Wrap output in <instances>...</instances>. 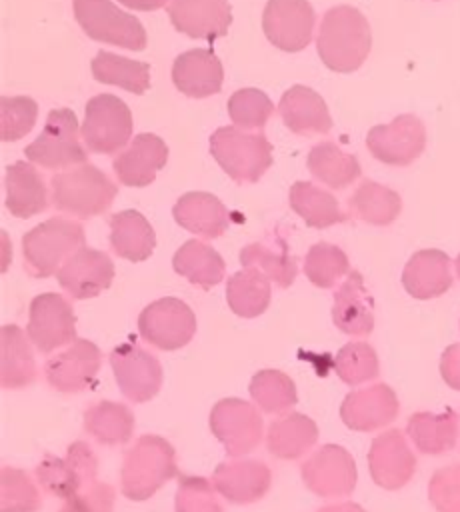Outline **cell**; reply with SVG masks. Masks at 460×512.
Segmentation results:
<instances>
[{
    "mask_svg": "<svg viewBox=\"0 0 460 512\" xmlns=\"http://www.w3.org/2000/svg\"><path fill=\"white\" fill-rule=\"evenodd\" d=\"M100 364V348L90 340L76 338L62 352L46 360L44 374L54 390L72 394L88 390L96 382Z\"/></svg>",
    "mask_w": 460,
    "mask_h": 512,
    "instance_id": "obj_17",
    "label": "cell"
},
{
    "mask_svg": "<svg viewBox=\"0 0 460 512\" xmlns=\"http://www.w3.org/2000/svg\"><path fill=\"white\" fill-rule=\"evenodd\" d=\"M210 430L222 442L228 456L240 458L260 444L264 422L252 402L224 398L210 412Z\"/></svg>",
    "mask_w": 460,
    "mask_h": 512,
    "instance_id": "obj_10",
    "label": "cell"
},
{
    "mask_svg": "<svg viewBox=\"0 0 460 512\" xmlns=\"http://www.w3.org/2000/svg\"><path fill=\"white\" fill-rule=\"evenodd\" d=\"M460 418L452 408L444 412H416L408 418L406 434L422 454H442L456 446Z\"/></svg>",
    "mask_w": 460,
    "mask_h": 512,
    "instance_id": "obj_32",
    "label": "cell"
},
{
    "mask_svg": "<svg viewBox=\"0 0 460 512\" xmlns=\"http://www.w3.org/2000/svg\"><path fill=\"white\" fill-rule=\"evenodd\" d=\"M316 14L308 0H268L262 12V30L282 52L304 50L314 34Z\"/></svg>",
    "mask_w": 460,
    "mask_h": 512,
    "instance_id": "obj_15",
    "label": "cell"
},
{
    "mask_svg": "<svg viewBox=\"0 0 460 512\" xmlns=\"http://www.w3.org/2000/svg\"><path fill=\"white\" fill-rule=\"evenodd\" d=\"M174 220L192 234L206 240L222 236L232 220L228 208L210 192H186L182 194L174 208Z\"/></svg>",
    "mask_w": 460,
    "mask_h": 512,
    "instance_id": "obj_29",
    "label": "cell"
},
{
    "mask_svg": "<svg viewBox=\"0 0 460 512\" xmlns=\"http://www.w3.org/2000/svg\"><path fill=\"white\" fill-rule=\"evenodd\" d=\"M454 268H456V274H458V278H460V254H458L456 260H454Z\"/></svg>",
    "mask_w": 460,
    "mask_h": 512,
    "instance_id": "obj_55",
    "label": "cell"
},
{
    "mask_svg": "<svg viewBox=\"0 0 460 512\" xmlns=\"http://www.w3.org/2000/svg\"><path fill=\"white\" fill-rule=\"evenodd\" d=\"M308 490L322 498H344L356 488L358 472L352 454L338 444H324L300 466Z\"/></svg>",
    "mask_w": 460,
    "mask_h": 512,
    "instance_id": "obj_12",
    "label": "cell"
},
{
    "mask_svg": "<svg viewBox=\"0 0 460 512\" xmlns=\"http://www.w3.org/2000/svg\"><path fill=\"white\" fill-rule=\"evenodd\" d=\"M452 262L446 252L426 248L410 256L402 272L404 290L418 298L430 300L442 296L452 286Z\"/></svg>",
    "mask_w": 460,
    "mask_h": 512,
    "instance_id": "obj_27",
    "label": "cell"
},
{
    "mask_svg": "<svg viewBox=\"0 0 460 512\" xmlns=\"http://www.w3.org/2000/svg\"><path fill=\"white\" fill-rule=\"evenodd\" d=\"M212 480L202 476H180L176 490V512H222Z\"/></svg>",
    "mask_w": 460,
    "mask_h": 512,
    "instance_id": "obj_48",
    "label": "cell"
},
{
    "mask_svg": "<svg viewBox=\"0 0 460 512\" xmlns=\"http://www.w3.org/2000/svg\"><path fill=\"white\" fill-rule=\"evenodd\" d=\"M172 268L200 288H212L226 274L224 258L202 240L184 242L172 258Z\"/></svg>",
    "mask_w": 460,
    "mask_h": 512,
    "instance_id": "obj_38",
    "label": "cell"
},
{
    "mask_svg": "<svg viewBox=\"0 0 460 512\" xmlns=\"http://www.w3.org/2000/svg\"><path fill=\"white\" fill-rule=\"evenodd\" d=\"M250 396L254 404L268 414H284L298 400L294 380L274 368H264L252 376Z\"/></svg>",
    "mask_w": 460,
    "mask_h": 512,
    "instance_id": "obj_42",
    "label": "cell"
},
{
    "mask_svg": "<svg viewBox=\"0 0 460 512\" xmlns=\"http://www.w3.org/2000/svg\"><path fill=\"white\" fill-rule=\"evenodd\" d=\"M216 492L232 504H250L260 500L272 486V472L262 460L236 458L216 466L212 474Z\"/></svg>",
    "mask_w": 460,
    "mask_h": 512,
    "instance_id": "obj_22",
    "label": "cell"
},
{
    "mask_svg": "<svg viewBox=\"0 0 460 512\" xmlns=\"http://www.w3.org/2000/svg\"><path fill=\"white\" fill-rule=\"evenodd\" d=\"M278 114L284 126L298 136L326 134L332 128V118L324 98L302 84H296L282 94Z\"/></svg>",
    "mask_w": 460,
    "mask_h": 512,
    "instance_id": "obj_26",
    "label": "cell"
},
{
    "mask_svg": "<svg viewBox=\"0 0 460 512\" xmlns=\"http://www.w3.org/2000/svg\"><path fill=\"white\" fill-rule=\"evenodd\" d=\"M34 474L42 490L56 498L68 500L96 482L98 460L88 442L76 440L68 446L62 458L46 454L38 462Z\"/></svg>",
    "mask_w": 460,
    "mask_h": 512,
    "instance_id": "obj_7",
    "label": "cell"
},
{
    "mask_svg": "<svg viewBox=\"0 0 460 512\" xmlns=\"http://www.w3.org/2000/svg\"><path fill=\"white\" fill-rule=\"evenodd\" d=\"M114 488L106 482H94L76 496L64 500L58 512H112Z\"/></svg>",
    "mask_w": 460,
    "mask_h": 512,
    "instance_id": "obj_50",
    "label": "cell"
},
{
    "mask_svg": "<svg viewBox=\"0 0 460 512\" xmlns=\"http://www.w3.org/2000/svg\"><path fill=\"white\" fill-rule=\"evenodd\" d=\"M168 16L178 32L208 42L224 36L232 24L228 0H170Z\"/></svg>",
    "mask_w": 460,
    "mask_h": 512,
    "instance_id": "obj_21",
    "label": "cell"
},
{
    "mask_svg": "<svg viewBox=\"0 0 460 512\" xmlns=\"http://www.w3.org/2000/svg\"><path fill=\"white\" fill-rule=\"evenodd\" d=\"M118 2H122L126 8H132V10L152 12V10H158V8L166 6L170 0H118Z\"/></svg>",
    "mask_w": 460,
    "mask_h": 512,
    "instance_id": "obj_52",
    "label": "cell"
},
{
    "mask_svg": "<svg viewBox=\"0 0 460 512\" xmlns=\"http://www.w3.org/2000/svg\"><path fill=\"white\" fill-rule=\"evenodd\" d=\"M270 280L256 268H242L232 274L226 284V300L230 310L242 318H256L270 306Z\"/></svg>",
    "mask_w": 460,
    "mask_h": 512,
    "instance_id": "obj_40",
    "label": "cell"
},
{
    "mask_svg": "<svg viewBox=\"0 0 460 512\" xmlns=\"http://www.w3.org/2000/svg\"><path fill=\"white\" fill-rule=\"evenodd\" d=\"M366 146L382 164L408 166L426 148V126L414 114H400L388 124L372 126Z\"/></svg>",
    "mask_w": 460,
    "mask_h": 512,
    "instance_id": "obj_13",
    "label": "cell"
},
{
    "mask_svg": "<svg viewBox=\"0 0 460 512\" xmlns=\"http://www.w3.org/2000/svg\"><path fill=\"white\" fill-rule=\"evenodd\" d=\"M28 334L12 324L0 332V382L2 388H22L36 380V362Z\"/></svg>",
    "mask_w": 460,
    "mask_h": 512,
    "instance_id": "obj_31",
    "label": "cell"
},
{
    "mask_svg": "<svg viewBox=\"0 0 460 512\" xmlns=\"http://www.w3.org/2000/svg\"><path fill=\"white\" fill-rule=\"evenodd\" d=\"M72 8L76 22L92 40L126 50H142L146 46L142 22L110 0H72Z\"/></svg>",
    "mask_w": 460,
    "mask_h": 512,
    "instance_id": "obj_8",
    "label": "cell"
},
{
    "mask_svg": "<svg viewBox=\"0 0 460 512\" xmlns=\"http://www.w3.org/2000/svg\"><path fill=\"white\" fill-rule=\"evenodd\" d=\"M350 272L348 256L342 248L318 242L304 256V274L318 288H334Z\"/></svg>",
    "mask_w": 460,
    "mask_h": 512,
    "instance_id": "obj_43",
    "label": "cell"
},
{
    "mask_svg": "<svg viewBox=\"0 0 460 512\" xmlns=\"http://www.w3.org/2000/svg\"><path fill=\"white\" fill-rule=\"evenodd\" d=\"M318 442L316 422L300 412H284L266 430V448L282 460L302 458Z\"/></svg>",
    "mask_w": 460,
    "mask_h": 512,
    "instance_id": "obj_30",
    "label": "cell"
},
{
    "mask_svg": "<svg viewBox=\"0 0 460 512\" xmlns=\"http://www.w3.org/2000/svg\"><path fill=\"white\" fill-rule=\"evenodd\" d=\"M398 412V396L384 382L348 392L340 406L342 422L356 432L380 430L388 426L398 416Z\"/></svg>",
    "mask_w": 460,
    "mask_h": 512,
    "instance_id": "obj_18",
    "label": "cell"
},
{
    "mask_svg": "<svg viewBox=\"0 0 460 512\" xmlns=\"http://www.w3.org/2000/svg\"><path fill=\"white\" fill-rule=\"evenodd\" d=\"M56 278L68 296L76 300L94 298L110 288L114 280V262L102 250L82 248L62 264Z\"/></svg>",
    "mask_w": 460,
    "mask_h": 512,
    "instance_id": "obj_20",
    "label": "cell"
},
{
    "mask_svg": "<svg viewBox=\"0 0 460 512\" xmlns=\"http://www.w3.org/2000/svg\"><path fill=\"white\" fill-rule=\"evenodd\" d=\"M110 366L120 392L132 402H148L162 386V366L158 358L140 348L134 340L110 352Z\"/></svg>",
    "mask_w": 460,
    "mask_h": 512,
    "instance_id": "obj_16",
    "label": "cell"
},
{
    "mask_svg": "<svg viewBox=\"0 0 460 512\" xmlns=\"http://www.w3.org/2000/svg\"><path fill=\"white\" fill-rule=\"evenodd\" d=\"M84 430L100 444H126L134 430V414L122 402L102 400L86 408Z\"/></svg>",
    "mask_w": 460,
    "mask_h": 512,
    "instance_id": "obj_39",
    "label": "cell"
},
{
    "mask_svg": "<svg viewBox=\"0 0 460 512\" xmlns=\"http://www.w3.org/2000/svg\"><path fill=\"white\" fill-rule=\"evenodd\" d=\"M116 192L118 188L110 176L92 164L56 172L50 180L52 206L76 218H92L106 212Z\"/></svg>",
    "mask_w": 460,
    "mask_h": 512,
    "instance_id": "obj_3",
    "label": "cell"
},
{
    "mask_svg": "<svg viewBox=\"0 0 460 512\" xmlns=\"http://www.w3.org/2000/svg\"><path fill=\"white\" fill-rule=\"evenodd\" d=\"M244 268L260 270L268 280L280 288H288L298 276L296 258L290 256L286 242L274 236V242H250L240 252Z\"/></svg>",
    "mask_w": 460,
    "mask_h": 512,
    "instance_id": "obj_37",
    "label": "cell"
},
{
    "mask_svg": "<svg viewBox=\"0 0 460 512\" xmlns=\"http://www.w3.org/2000/svg\"><path fill=\"white\" fill-rule=\"evenodd\" d=\"M334 326L348 336H366L374 328V300L358 270L348 276L334 292L332 304Z\"/></svg>",
    "mask_w": 460,
    "mask_h": 512,
    "instance_id": "obj_24",
    "label": "cell"
},
{
    "mask_svg": "<svg viewBox=\"0 0 460 512\" xmlns=\"http://www.w3.org/2000/svg\"><path fill=\"white\" fill-rule=\"evenodd\" d=\"M168 160V146L156 134L144 132L134 136L112 162L116 178L132 188L148 186Z\"/></svg>",
    "mask_w": 460,
    "mask_h": 512,
    "instance_id": "obj_23",
    "label": "cell"
},
{
    "mask_svg": "<svg viewBox=\"0 0 460 512\" xmlns=\"http://www.w3.org/2000/svg\"><path fill=\"white\" fill-rule=\"evenodd\" d=\"M82 248H86L84 228L62 216L48 218L22 238L24 264L34 278L58 274L62 264Z\"/></svg>",
    "mask_w": 460,
    "mask_h": 512,
    "instance_id": "obj_4",
    "label": "cell"
},
{
    "mask_svg": "<svg viewBox=\"0 0 460 512\" xmlns=\"http://www.w3.org/2000/svg\"><path fill=\"white\" fill-rule=\"evenodd\" d=\"M316 512H366V510L360 504H356V502H338V504L322 506Z\"/></svg>",
    "mask_w": 460,
    "mask_h": 512,
    "instance_id": "obj_53",
    "label": "cell"
},
{
    "mask_svg": "<svg viewBox=\"0 0 460 512\" xmlns=\"http://www.w3.org/2000/svg\"><path fill=\"white\" fill-rule=\"evenodd\" d=\"M110 246L116 256L142 262L154 252L156 234L140 212L122 210L110 218Z\"/></svg>",
    "mask_w": 460,
    "mask_h": 512,
    "instance_id": "obj_33",
    "label": "cell"
},
{
    "mask_svg": "<svg viewBox=\"0 0 460 512\" xmlns=\"http://www.w3.org/2000/svg\"><path fill=\"white\" fill-rule=\"evenodd\" d=\"M40 492L32 478L20 470L2 466L0 470V510L2 512H36Z\"/></svg>",
    "mask_w": 460,
    "mask_h": 512,
    "instance_id": "obj_46",
    "label": "cell"
},
{
    "mask_svg": "<svg viewBox=\"0 0 460 512\" xmlns=\"http://www.w3.org/2000/svg\"><path fill=\"white\" fill-rule=\"evenodd\" d=\"M274 112V104L258 88H240L228 100V116L242 130H260Z\"/></svg>",
    "mask_w": 460,
    "mask_h": 512,
    "instance_id": "obj_45",
    "label": "cell"
},
{
    "mask_svg": "<svg viewBox=\"0 0 460 512\" xmlns=\"http://www.w3.org/2000/svg\"><path fill=\"white\" fill-rule=\"evenodd\" d=\"M428 498L438 512H460V464L442 466L432 474Z\"/></svg>",
    "mask_w": 460,
    "mask_h": 512,
    "instance_id": "obj_49",
    "label": "cell"
},
{
    "mask_svg": "<svg viewBox=\"0 0 460 512\" xmlns=\"http://www.w3.org/2000/svg\"><path fill=\"white\" fill-rule=\"evenodd\" d=\"M334 372L350 386L370 382L378 376L380 364L376 350L368 342H348L334 356Z\"/></svg>",
    "mask_w": 460,
    "mask_h": 512,
    "instance_id": "obj_44",
    "label": "cell"
},
{
    "mask_svg": "<svg viewBox=\"0 0 460 512\" xmlns=\"http://www.w3.org/2000/svg\"><path fill=\"white\" fill-rule=\"evenodd\" d=\"M370 48V24L358 8L340 4L326 10L316 40L318 56L326 68L350 74L366 62Z\"/></svg>",
    "mask_w": 460,
    "mask_h": 512,
    "instance_id": "obj_1",
    "label": "cell"
},
{
    "mask_svg": "<svg viewBox=\"0 0 460 512\" xmlns=\"http://www.w3.org/2000/svg\"><path fill=\"white\" fill-rule=\"evenodd\" d=\"M440 374L442 380L454 388L460 390V342L450 344L442 356H440Z\"/></svg>",
    "mask_w": 460,
    "mask_h": 512,
    "instance_id": "obj_51",
    "label": "cell"
},
{
    "mask_svg": "<svg viewBox=\"0 0 460 512\" xmlns=\"http://www.w3.org/2000/svg\"><path fill=\"white\" fill-rule=\"evenodd\" d=\"M26 334L44 354L72 344L76 340V318L72 304L54 292L38 294L30 302Z\"/></svg>",
    "mask_w": 460,
    "mask_h": 512,
    "instance_id": "obj_14",
    "label": "cell"
},
{
    "mask_svg": "<svg viewBox=\"0 0 460 512\" xmlns=\"http://www.w3.org/2000/svg\"><path fill=\"white\" fill-rule=\"evenodd\" d=\"M178 476L172 444L156 434L140 436L126 452L120 486L130 500H148L160 486Z\"/></svg>",
    "mask_w": 460,
    "mask_h": 512,
    "instance_id": "obj_2",
    "label": "cell"
},
{
    "mask_svg": "<svg viewBox=\"0 0 460 512\" xmlns=\"http://www.w3.org/2000/svg\"><path fill=\"white\" fill-rule=\"evenodd\" d=\"M138 332L148 344L160 350H178L192 340L196 316L186 302L170 296L160 298L140 312Z\"/></svg>",
    "mask_w": 460,
    "mask_h": 512,
    "instance_id": "obj_11",
    "label": "cell"
},
{
    "mask_svg": "<svg viewBox=\"0 0 460 512\" xmlns=\"http://www.w3.org/2000/svg\"><path fill=\"white\" fill-rule=\"evenodd\" d=\"M224 68L220 58L206 48L182 52L172 64L174 86L190 98H206L222 88Z\"/></svg>",
    "mask_w": 460,
    "mask_h": 512,
    "instance_id": "obj_25",
    "label": "cell"
},
{
    "mask_svg": "<svg viewBox=\"0 0 460 512\" xmlns=\"http://www.w3.org/2000/svg\"><path fill=\"white\" fill-rule=\"evenodd\" d=\"M400 210V194L374 180H364L362 184H358L354 194L348 198L350 216L372 226L392 224L398 218Z\"/></svg>",
    "mask_w": 460,
    "mask_h": 512,
    "instance_id": "obj_34",
    "label": "cell"
},
{
    "mask_svg": "<svg viewBox=\"0 0 460 512\" xmlns=\"http://www.w3.org/2000/svg\"><path fill=\"white\" fill-rule=\"evenodd\" d=\"M10 246H8V236L2 232V254H4V258H2V270H6V266H8V250Z\"/></svg>",
    "mask_w": 460,
    "mask_h": 512,
    "instance_id": "obj_54",
    "label": "cell"
},
{
    "mask_svg": "<svg viewBox=\"0 0 460 512\" xmlns=\"http://www.w3.org/2000/svg\"><path fill=\"white\" fill-rule=\"evenodd\" d=\"M4 192L6 208L16 218H30L34 214H40L52 202L42 174L34 168L32 162L24 160L8 166L4 176Z\"/></svg>",
    "mask_w": 460,
    "mask_h": 512,
    "instance_id": "obj_28",
    "label": "cell"
},
{
    "mask_svg": "<svg viewBox=\"0 0 460 512\" xmlns=\"http://www.w3.org/2000/svg\"><path fill=\"white\" fill-rule=\"evenodd\" d=\"M210 152L218 166L238 184H252L272 164V144L262 132L222 126L210 136Z\"/></svg>",
    "mask_w": 460,
    "mask_h": 512,
    "instance_id": "obj_5",
    "label": "cell"
},
{
    "mask_svg": "<svg viewBox=\"0 0 460 512\" xmlns=\"http://www.w3.org/2000/svg\"><path fill=\"white\" fill-rule=\"evenodd\" d=\"M368 468L372 480L386 490L406 486L416 470V456L406 436L396 428L378 434L368 450Z\"/></svg>",
    "mask_w": 460,
    "mask_h": 512,
    "instance_id": "obj_19",
    "label": "cell"
},
{
    "mask_svg": "<svg viewBox=\"0 0 460 512\" xmlns=\"http://www.w3.org/2000/svg\"><path fill=\"white\" fill-rule=\"evenodd\" d=\"M84 144L96 154H114L132 138V112L112 94H96L88 100L80 126Z\"/></svg>",
    "mask_w": 460,
    "mask_h": 512,
    "instance_id": "obj_9",
    "label": "cell"
},
{
    "mask_svg": "<svg viewBox=\"0 0 460 512\" xmlns=\"http://www.w3.org/2000/svg\"><path fill=\"white\" fill-rule=\"evenodd\" d=\"M90 68L92 76L102 84H114L132 94H142L150 88V66L146 62L100 50Z\"/></svg>",
    "mask_w": 460,
    "mask_h": 512,
    "instance_id": "obj_41",
    "label": "cell"
},
{
    "mask_svg": "<svg viewBox=\"0 0 460 512\" xmlns=\"http://www.w3.org/2000/svg\"><path fill=\"white\" fill-rule=\"evenodd\" d=\"M38 106L30 96H4L0 104V134L4 142L24 138L36 124Z\"/></svg>",
    "mask_w": 460,
    "mask_h": 512,
    "instance_id": "obj_47",
    "label": "cell"
},
{
    "mask_svg": "<svg viewBox=\"0 0 460 512\" xmlns=\"http://www.w3.org/2000/svg\"><path fill=\"white\" fill-rule=\"evenodd\" d=\"M308 170L324 186L342 190L360 176V164L354 154L344 152L338 144L324 140L310 148Z\"/></svg>",
    "mask_w": 460,
    "mask_h": 512,
    "instance_id": "obj_35",
    "label": "cell"
},
{
    "mask_svg": "<svg viewBox=\"0 0 460 512\" xmlns=\"http://www.w3.org/2000/svg\"><path fill=\"white\" fill-rule=\"evenodd\" d=\"M290 208L310 226L328 228L348 220V214L340 208L338 200L324 188L312 182H294L288 194Z\"/></svg>",
    "mask_w": 460,
    "mask_h": 512,
    "instance_id": "obj_36",
    "label": "cell"
},
{
    "mask_svg": "<svg viewBox=\"0 0 460 512\" xmlns=\"http://www.w3.org/2000/svg\"><path fill=\"white\" fill-rule=\"evenodd\" d=\"M78 136H82V132L78 130L74 112L70 108H54L50 110L40 136L24 148V154L28 162L42 168H74L88 160V152Z\"/></svg>",
    "mask_w": 460,
    "mask_h": 512,
    "instance_id": "obj_6",
    "label": "cell"
}]
</instances>
